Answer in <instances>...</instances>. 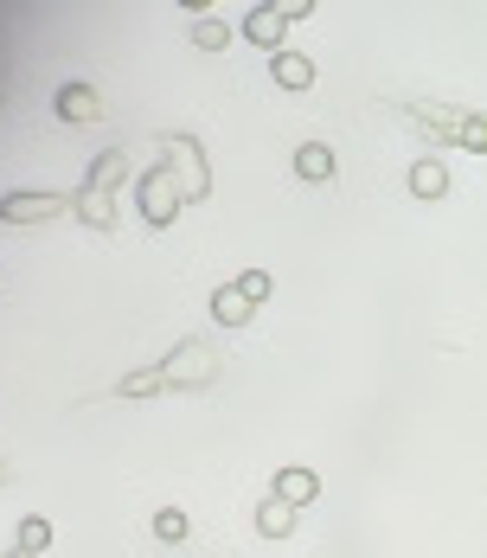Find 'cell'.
Returning <instances> with one entry per match:
<instances>
[{
  "instance_id": "6da1fadb",
  "label": "cell",
  "mask_w": 487,
  "mask_h": 558,
  "mask_svg": "<svg viewBox=\"0 0 487 558\" xmlns=\"http://www.w3.org/2000/svg\"><path fill=\"white\" fill-rule=\"evenodd\" d=\"M161 373H167V391H206L224 373V353L206 347V340H180L161 360Z\"/></svg>"
},
{
  "instance_id": "7a4b0ae2",
  "label": "cell",
  "mask_w": 487,
  "mask_h": 558,
  "mask_svg": "<svg viewBox=\"0 0 487 558\" xmlns=\"http://www.w3.org/2000/svg\"><path fill=\"white\" fill-rule=\"evenodd\" d=\"M161 148H167V173H173V180H180V193H186V206H193V199H206V193H212L206 148H199L193 135H167Z\"/></svg>"
},
{
  "instance_id": "3957f363",
  "label": "cell",
  "mask_w": 487,
  "mask_h": 558,
  "mask_svg": "<svg viewBox=\"0 0 487 558\" xmlns=\"http://www.w3.org/2000/svg\"><path fill=\"white\" fill-rule=\"evenodd\" d=\"M135 199H142V219L155 225V231H167V225L180 219V206H186V193H180V180L167 173V161H155V173H142Z\"/></svg>"
},
{
  "instance_id": "277c9868",
  "label": "cell",
  "mask_w": 487,
  "mask_h": 558,
  "mask_svg": "<svg viewBox=\"0 0 487 558\" xmlns=\"http://www.w3.org/2000/svg\"><path fill=\"white\" fill-rule=\"evenodd\" d=\"M315 13V0H289V7H251L244 13V33L257 39V46H270V58L282 52V33L295 26V20H308Z\"/></svg>"
},
{
  "instance_id": "5b68a950",
  "label": "cell",
  "mask_w": 487,
  "mask_h": 558,
  "mask_svg": "<svg viewBox=\"0 0 487 558\" xmlns=\"http://www.w3.org/2000/svg\"><path fill=\"white\" fill-rule=\"evenodd\" d=\"M64 213V199L58 193H7L0 199V225H46Z\"/></svg>"
},
{
  "instance_id": "8992f818",
  "label": "cell",
  "mask_w": 487,
  "mask_h": 558,
  "mask_svg": "<svg viewBox=\"0 0 487 558\" xmlns=\"http://www.w3.org/2000/svg\"><path fill=\"white\" fill-rule=\"evenodd\" d=\"M129 180V148H104L90 173H84V193H97V199H115V186Z\"/></svg>"
},
{
  "instance_id": "52a82bcc",
  "label": "cell",
  "mask_w": 487,
  "mask_h": 558,
  "mask_svg": "<svg viewBox=\"0 0 487 558\" xmlns=\"http://www.w3.org/2000/svg\"><path fill=\"white\" fill-rule=\"evenodd\" d=\"M270 84L276 90H308V84H315V58H302V52L282 46V52L270 58Z\"/></svg>"
},
{
  "instance_id": "ba28073f",
  "label": "cell",
  "mask_w": 487,
  "mask_h": 558,
  "mask_svg": "<svg viewBox=\"0 0 487 558\" xmlns=\"http://www.w3.org/2000/svg\"><path fill=\"white\" fill-rule=\"evenodd\" d=\"M315 495H321V475H315V469H295V462H289V469H276V501L308 507Z\"/></svg>"
},
{
  "instance_id": "9c48e42d",
  "label": "cell",
  "mask_w": 487,
  "mask_h": 558,
  "mask_svg": "<svg viewBox=\"0 0 487 558\" xmlns=\"http://www.w3.org/2000/svg\"><path fill=\"white\" fill-rule=\"evenodd\" d=\"M104 116V97L90 84H64L58 90V122H97Z\"/></svg>"
},
{
  "instance_id": "30bf717a",
  "label": "cell",
  "mask_w": 487,
  "mask_h": 558,
  "mask_svg": "<svg viewBox=\"0 0 487 558\" xmlns=\"http://www.w3.org/2000/svg\"><path fill=\"white\" fill-rule=\"evenodd\" d=\"M251 315H257V302H251L238 282H224V289L212 295V322H218V328H244Z\"/></svg>"
},
{
  "instance_id": "8fae6325",
  "label": "cell",
  "mask_w": 487,
  "mask_h": 558,
  "mask_svg": "<svg viewBox=\"0 0 487 558\" xmlns=\"http://www.w3.org/2000/svg\"><path fill=\"white\" fill-rule=\"evenodd\" d=\"M411 193H417V199H442V193H449V168H442V155L411 161Z\"/></svg>"
},
{
  "instance_id": "7c38bea8",
  "label": "cell",
  "mask_w": 487,
  "mask_h": 558,
  "mask_svg": "<svg viewBox=\"0 0 487 558\" xmlns=\"http://www.w3.org/2000/svg\"><path fill=\"white\" fill-rule=\"evenodd\" d=\"M155 391H167V373H161V366H135V373H122V379H115L109 398H155Z\"/></svg>"
},
{
  "instance_id": "4fadbf2b",
  "label": "cell",
  "mask_w": 487,
  "mask_h": 558,
  "mask_svg": "<svg viewBox=\"0 0 487 558\" xmlns=\"http://www.w3.org/2000/svg\"><path fill=\"white\" fill-rule=\"evenodd\" d=\"M257 533H264V539H289V533H295V507L270 495V501L257 507Z\"/></svg>"
},
{
  "instance_id": "5bb4252c",
  "label": "cell",
  "mask_w": 487,
  "mask_h": 558,
  "mask_svg": "<svg viewBox=\"0 0 487 558\" xmlns=\"http://www.w3.org/2000/svg\"><path fill=\"white\" fill-rule=\"evenodd\" d=\"M295 173H302V180H333V148H321V142L295 148Z\"/></svg>"
},
{
  "instance_id": "9a60e30c",
  "label": "cell",
  "mask_w": 487,
  "mask_h": 558,
  "mask_svg": "<svg viewBox=\"0 0 487 558\" xmlns=\"http://www.w3.org/2000/svg\"><path fill=\"white\" fill-rule=\"evenodd\" d=\"M77 219L90 225V231H109L115 225V199H97V193H77V206H71Z\"/></svg>"
},
{
  "instance_id": "2e32d148",
  "label": "cell",
  "mask_w": 487,
  "mask_h": 558,
  "mask_svg": "<svg viewBox=\"0 0 487 558\" xmlns=\"http://www.w3.org/2000/svg\"><path fill=\"white\" fill-rule=\"evenodd\" d=\"M224 13H193V46H206V52H224Z\"/></svg>"
},
{
  "instance_id": "e0dca14e",
  "label": "cell",
  "mask_w": 487,
  "mask_h": 558,
  "mask_svg": "<svg viewBox=\"0 0 487 558\" xmlns=\"http://www.w3.org/2000/svg\"><path fill=\"white\" fill-rule=\"evenodd\" d=\"M46 546H52V520H46V513H26V520H20V553H46Z\"/></svg>"
},
{
  "instance_id": "ac0fdd59",
  "label": "cell",
  "mask_w": 487,
  "mask_h": 558,
  "mask_svg": "<svg viewBox=\"0 0 487 558\" xmlns=\"http://www.w3.org/2000/svg\"><path fill=\"white\" fill-rule=\"evenodd\" d=\"M186 533H193V520H186L180 507H161V513H155V539H161V546H180Z\"/></svg>"
},
{
  "instance_id": "d6986e66",
  "label": "cell",
  "mask_w": 487,
  "mask_h": 558,
  "mask_svg": "<svg viewBox=\"0 0 487 558\" xmlns=\"http://www.w3.org/2000/svg\"><path fill=\"white\" fill-rule=\"evenodd\" d=\"M238 289H244L251 302H264V295H270V277H264V270H244V277H238Z\"/></svg>"
},
{
  "instance_id": "ffe728a7",
  "label": "cell",
  "mask_w": 487,
  "mask_h": 558,
  "mask_svg": "<svg viewBox=\"0 0 487 558\" xmlns=\"http://www.w3.org/2000/svg\"><path fill=\"white\" fill-rule=\"evenodd\" d=\"M7 482H13V462H0V488H7Z\"/></svg>"
},
{
  "instance_id": "44dd1931",
  "label": "cell",
  "mask_w": 487,
  "mask_h": 558,
  "mask_svg": "<svg viewBox=\"0 0 487 558\" xmlns=\"http://www.w3.org/2000/svg\"><path fill=\"white\" fill-rule=\"evenodd\" d=\"M7 558H33V553H20V546H13V553H7Z\"/></svg>"
}]
</instances>
